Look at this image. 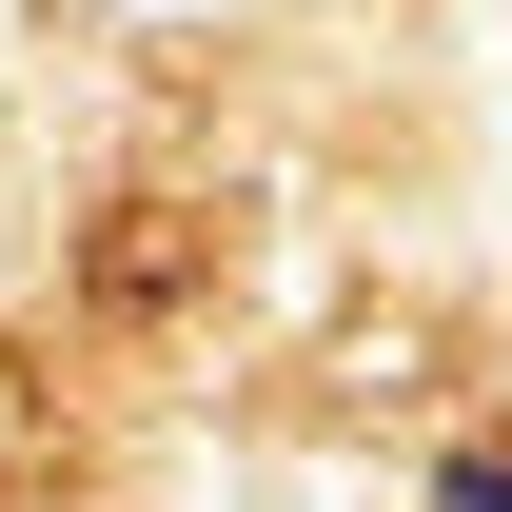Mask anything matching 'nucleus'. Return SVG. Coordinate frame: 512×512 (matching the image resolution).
Returning a JSON list of instances; mask_svg holds the SVG:
<instances>
[{"label": "nucleus", "instance_id": "1", "mask_svg": "<svg viewBox=\"0 0 512 512\" xmlns=\"http://www.w3.org/2000/svg\"><path fill=\"white\" fill-rule=\"evenodd\" d=\"M473 512H512V493H493V473H473Z\"/></svg>", "mask_w": 512, "mask_h": 512}]
</instances>
